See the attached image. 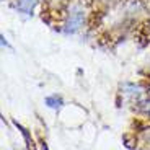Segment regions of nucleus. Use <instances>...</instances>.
<instances>
[{
  "instance_id": "nucleus-1",
  "label": "nucleus",
  "mask_w": 150,
  "mask_h": 150,
  "mask_svg": "<svg viewBox=\"0 0 150 150\" xmlns=\"http://www.w3.org/2000/svg\"><path fill=\"white\" fill-rule=\"evenodd\" d=\"M41 20L46 21L52 28H62L67 21V10L62 5H52L49 2H42L41 8Z\"/></svg>"
},
{
  "instance_id": "nucleus-2",
  "label": "nucleus",
  "mask_w": 150,
  "mask_h": 150,
  "mask_svg": "<svg viewBox=\"0 0 150 150\" xmlns=\"http://www.w3.org/2000/svg\"><path fill=\"white\" fill-rule=\"evenodd\" d=\"M134 41L139 47H145L150 44V20H142L134 28Z\"/></svg>"
},
{
  "instance_id": "nucleus-3",
  "label": "nucleus",
  "mask_w": 150,
  "mask_h": 150,
  "mask_svg": "<svg viewBox=\"0 0 150 150\" xmlns=\"http://www.w3.org/2000/svg\"><path fill=\"white\" fill-rule=\"evenodd\" d=\"M103 16H105V13H103V10H100V8L90 11V15H88V18H86V26H88V30L90 31L98 30V28L101 26V23H103Z\"/></svg>"
},
{
  "instance_id": "nucleus-4",
  "label": "nucleus",
  "mask_w": 150,
  "mask_h": 150,
  "mask_svg": "<svg viewBox=\"0 0 150 150\" xmlns=\"http://www.w3.org/2000/svg\"><path fill=\"white\" fill-rule=\"evenodd\" d=\"M13 124H15L16 127L20 129V132L23 134V137H25V142H26V147H28V150H36V149H34V144H33V139L30 137V134H28V131H26V129L23 127L21 124H18L16 121H13Z\"/></svg>"
},
{
  "instance_id": "nucleus-5",
  "label": "nucleus",
  "mask_w": 150,
  "mask_h": 150,
  "mask_svg": "<svg viewBox=\"0 0 150 150\" xmlns=\"http://www.w3.org/2000/svg\"><path fill=\"white\" fill-rule=\"evenodd\" d=\"M46 103H47V106H51V108H56V109L62 106V100H60V98H57V96L47 98V100H46Z\"/></svg>"
},
{
  "instance_id": "nucleus-6",
  "label": "nucleus",
  "mask_w": 150,
  "mask_h": 150,
  "mask_svg": "<svg viewBox=\"0 0 150 150\" xmlns=\"http://www.w3.org/2000/svg\"><path fill=\"white\" fill-rule=\"evenodd\" d=\"M129 139H131V134L122 135V140L126 142V147H127V149H134V147L137 145V139H134V140H129Z\"/></svg>"
},
{
  "instance_id": "nucleus-7",
  "label": "nucleus",
  "mask_w": 150,
  "mask_h": 150,
  "mask_svg": "<svg viewBox=\"0 0 150 150\" xmlns=\"http://www.w3.org/2000/svg\"><path fill=\"white\" fill-rule=\"evenodd\" d=\"M144 2H145V7H147V10L150 11V0H144Z\"/></svg>"
},
{
  "instance_id": "nucleus-8",
  "label": "nucleus",
  "mask_w": 150,
  "mask_h": 150,
  "mask_svg": "<svg viewBox=\"0 0 150 150\" xmlns=\"http://www.w3.org/2000/svg\"><path fill=\"white\" fill-rule=\"evenodd\" d=\"M132 2H144V0H132Z\"/></svg>"
}]
</instances>
